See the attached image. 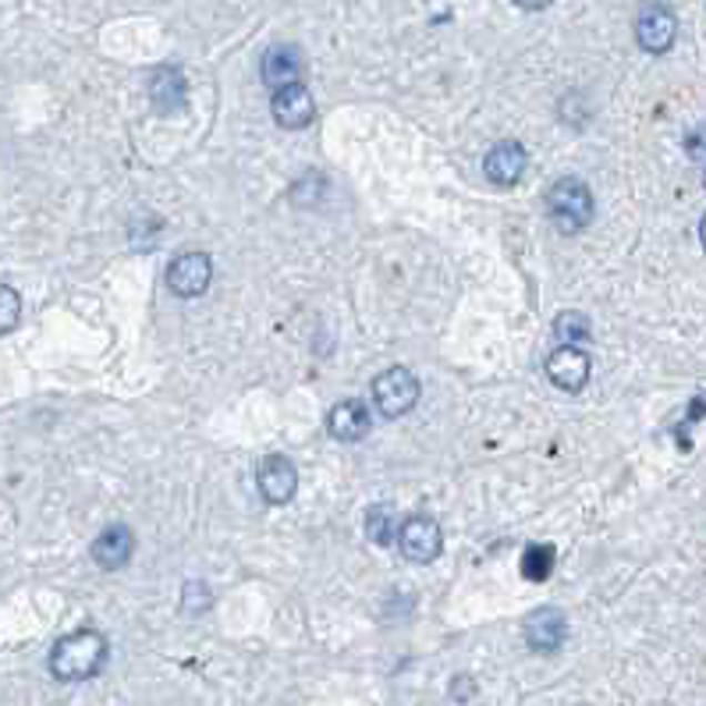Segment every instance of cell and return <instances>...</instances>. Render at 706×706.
<instances>
[{
    "instance_id": "obj_1",
    "label": "cell",
    "mask_w": 706,
    "mask_h": 706,
    "mask_svg": "<svg viewBox=\"0 0 706 706\" xmlns=\"http://www.w3.org/2000/svg\"><path fill=\"white\" fill-rule=\"evenodd\" d=\"M107 654H111V646H107L103 632L79 628L50 649V675L58 682H85L103 672Z\"/></svg>"
},
{
    "instance_id": "obj_2",
    "label": "cell",
    "mask_w": 706,
    "mask_h": 706,
    "mask_svg": "<svg viewBox=\"0 0 706 706\" xmlns=\"http://www.w3.org/2000/svg\"><path fill=\"white\" fill-rule=\"evenodd\" d=\"M593 192L586 189V181L578 178H561L547 192V213L561 234H575L593 221Z\"/></svg>"
},
{
    "instance_id": "obj_3",
    "label": "cell",
    "mask_w": 706,
    "mask_h": 706,
    "mask_svg": "<svg viewBox=\"0 0 706 706\" xmlns=\"http://www.w3.org/2000/svg\"><path fill=\"white\" fill-rule=\"evenodd\" d=\"M420 402V380L405 366H391L373 380V405L380 415L397 420V415H409Z\"/></svg>"
},
{
    "instance_id": "obj_4",
    "label": "cell",
    "mask_w": 706,
    "mask_h": 706,
    "mask_svg": "<svg viewBox=\"0 0 706 706\" xmlns=\"http://www.w3.org/2000/svg\"><path fill=\"white\" fill-rule=\"evenodd\" d=\"M397 547L402 554L412 561V565H430V561H437L444 551V536L441 526L426 515H412L405 522H397Z\"/></svg>"
},
{
    "instance_id": "obj_5",
    "label": "cell",
    "mask_w": 706,
    "mask_h": 706,
    "mask_svg": "<svg viewBox=\"0 0 706 706\" xmlns=\"http://www.w3.org/2000/svg\"><path fill=\"white\" fill-rule=\"evenodd\" d=\"M213 281V263L206 252H185L168 266V288L178 299H195L203 295Z\"/></svg>"
},
{
    "instance_id": "obj_6",
    "label": "cell",
    "mask_w": 706,
    "mask_h": 706,
    "mask_svg": "<svg viewBox=\"0 0 706 706\" xmlns=\"http://www.w3.org/2000/svg\"><path fill=\"white\" fill-rule=\"evenodd\" d=\"M270 111H274V121L281 124V129L295 132V129H305V124H313V118H316V103H313V93H310V89H305L302 82H292V85L274 89Z\"/></svg>"
},
{
    "instance_id": "obj_7",
    "label": "cell",
    "mask_w": 706,
    "mask_h": 706,
    "mask_svg": "<svg viewBox=\"0 0 706 706\" xmlns=\"http://www.w3.org/2000/svg\"><path fill=\"white\" fill-rule=\"evenodd\" d=\"M678 36V18L664 4H646L636 18V40L646 53H664L672 50Z\"/></svg>"
},
{
    "instance_id": "obj_8",
    "label": "cell",
    "mask_w": 706,
    "mask_h": 706,
    "mask_svg": "<svg viewBox=\"0 0 706 706\" xmlns=\"http://www.w3.org/2000/svg\"><path fill=\"white\" fill-rule=\"evenodd\" d=\"M589 355L578 349V345H561L551 359H547V376H551V384L561 387V391H583L589 384Z\"/></svg>"
},
{
    "instance_id": "obj_9",
    "label": "cell",
    "mask_w": 706,
    "mask_h": 706,
    "mask_svg": "<svg viewBox=\"0 0 706 706\" xmlns=\"http://www.w3.org/2000/svg\"><path fill=\"white\" fill-rule=\"evenodd\" d=\"M256 486H260V494L263 501L270 504H288L295 497L299 491V473H295V465L288 462L284 455H266L256 468Z\"/></svg>"
},
{
    "instance_id": "obj_10",
    "label": "cell",
    "mask_w": 706,
    "mask_h": 706,
    "mask_svg": "<svg viewBox=\"0 0 706 706\" xmlns=\"http://www.w3.org/2000/svg\"><path fill=\"white\" fill-rule=\"evenodd\" d=\"M526 168H530V153L522 142H497L483 160V174L491 178L497 189L515 185V181L526 174Z\"/></svg>"
},
{
    "instance_id": "obj_11",
    "label": "cell",
    "mask_w": 706,
    "mask_h": 706,
    "mask_svg": "<svg viewBox=\"0 0 706 706\" xmlns=\"http://www.w3.org/2000/svg\"><path fill=\"white\" fill-rule=\"evenodd\" d=\"M568 636V622L557 607H539L526 618V643L536 654H554Z\"/></svg>"
},
{
    "instance_id": "obj_12",
    "label": "cell",
    "mask_w": 706,
    "mask_h": 706,
    "mask_svg": "<svg viewBox=\"0 0 706 706\" xmlns=\"http://www.w3.org/2000/svg\"><path fill=\"white\" fill-rule=\"evenodd\" d=\"M93 561L103 568V572H118L124 568L132 561L135 554V536L129 526H111V530H103L97 539H93Z\"/></svg>"
},
{
    "instance_id": "obj_13",
    "label": "cell",
    "mask_w": 706,
    "mask_h": 706,
    "mask_svg": "<svg viewBox=\"0 0 706 706\" xmlns=\"http://www.w3.org/2000/svg\"><path fill=\"white\" fill-rule=\"evenodd\" d=\"M370 426H373V415H370L366 405L355 402V397H349V402H337V405L331 409V415H327L331 437H334V441H345V444L362 441V437L370 433Z\"/></svg>"
},
{
    "instance_id": "obj_14",
    "label": "cell",
    "mask_w": 706,
    "mask_h": 706,
    "mask_svg": "<svg viewBox=\"0 0 706 706\" xmlns=\"http://www.w3.org/2000/svg\"><path fill=\"white\" fill-rule=\"evenodd\" d=\"M302 75V50L292 43H278L263 53V82L270 89H281V85H292Z\"/></svg>"
},
{
    "instance_id": "obj_15",
    "label": "cell",
    "mask_w": 706,
    "mask_h": 706,
    "mask_svg": "<svg viewBox=\"0 0 706 706\" xmlns=\"http://www.w3.org/2000/svg\"><path fill=\"white\" fill-rule=\"evenodd\" d=\"M150 97L160 111H178L189 97V82L178 68H160L157 75L150 79Z\"/></svg>"
},
{
    "instance_id": "obj_16",
    "label": "cell",
    "mask_w": 706,
    "mask_h": 706,
    "mask_svg": "<svg viewBox=\"0 0 706 706\" xmlns=\"http://www.w3.org/2000/svg\"><path fill=\"white\" fill-rule=\"evenodd\" d=\"M554 572V547L551 543H533L522 554V575L530 578V583H543Z\"/></svg>"
},
{
    "instance_id": "obj_17",
    "label": "cell",
    "mask_w": 706,
    "mask_h": 706,
    "mask_svg": "<svg viewBox=\"0 0 706 706\" xmlns=\"http://www.w3.org/2000/svg\"><path fill=\"white\" fill-rule=\"evenodd\" d=\"M366 536L373 543H380V547H387V543L397 536V515L391 504H376V508H370L366 515Z\"/></svg>"
},
{
    "instance_id": "obj_18",
    "label": "cell",
    "mask_w": 706,
    "mask_h": 706,
    "mask_svg": "<svg viewBox=\"0 0 706 706\" xmlns=\"http://www.w3.org/2000/svg\"><path fill=\"white\" fill-rule=\"evenodd\" d=\"M554 334L561 337V345H578V341L593 337V327H589V320L583 313H561L554 320Z\"/></svg>"
},
{
    "instance_id": "obj_19",
    "label": "cell",
    "mask_w": 706,
    "mask_h": 706,
    "mask_svg": "<svg viewBox=\"0 0 706 706\" xmlns=\"http://www.w3.org/2000/svg\"><path fill=\"white\" fill-rule=\"evenodd\" d=\"M22 320V295L11 284H0V334H11Z\"/></svg>"
},
{
    "instance_id": "obj_20",
    "label": "cell",
    "mask_w": 706,
    "mask_h": 706,
    "mask_svg": "<svg viewBox=\"0 0 706 706\" xmlns=\"http://www.w3.org/2000/svg\"><path fill=\"white\" fill-rule=\"evenodd\" d=\"M199 589H203L199 583H189V586H185V611H199V607H206V604H210V593L199 596Z\"/></svg>"
},
{
    "instance_id": "obj_21",
    "label": "cell",
    "mask_w": 706,
    "mask_h": 706,
    "mask_svg": "<svg viewBox=\"0 0 706 706\" xmlns=\"http://www.w3.org/2000/svg\"><path fill=\"white\" fill-rule=\"evenodd\" d=\"M515 4H518V8H526V11H543V8L551 4V0H515Z\"/></svg>"
}]
</instances>
